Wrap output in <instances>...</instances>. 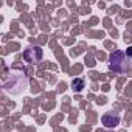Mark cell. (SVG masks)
<instances>
[{
  "instance_id": "1",
  "label": "cell",
  "mask_w": 132,
  "mask_h": 132,
  "mask_svg": "<svg viewBox=\"0 0 132 132\" xmlns=\"http://www.w3.org/2000/svg\"><path fill=\"white\" fill-rule=\"evenodd\" d=\"M109 67L115 73H126L130 69V59L123 50H115L109 56Z\"/></svg>"
},
{
  "instance_id": "2",
  "label": "cell",
  "mask_w": 132,
  "mask_h": 132,
  "mask_svg": "<svg viewBox=\"0 0 132 132\" xmlns=\"http://www.w3.org/2000/svg\"><path fill=\"white\" fill-rule=\"evenodd\" d=\"M22 57H23L25 62H28V64H31V65H36V64H39V62L42 61L44 51H42V48L37 47V45H30V47L25 48Z\"/></svg>"
},
{
  "instance_id": "4",
  "label": "cell",
  "mask_w": 132,
  "mask_h": 132,
  "mask_svg": "<svg viewBox=\"0 0 132 132\" xmlns=\"http://www.w3.org/2000/svg\"><path fill=\"white\" fill-rule=\"evenodd\" d=\"M84 87H86V81H84L82 78H76V79L72 81V89H73V92H81Z\"/></svg>"
},
{
  "instance_id": "5",
  "label": "cell",
  "mask_w": 132,
  "mask_h": 132,
  "mask_svg": "<svg viewBox=\"0 0 132 132\" xmlns=\"http://www.w3.org/2000/svg\"><path fill=\"white\" fill-rule=\"evenodd\" d=\"M126 54H127V56H129V59H130V57H132V47H129V48H127V50H126Z\"/></svg>"
},
{
  "instance_id": "3",
  "label": "cell",
  "mask_w": 132,
  "mask_h": 132,
  "mask_svg": "<svg viewBox=\"0 0 132 132\" xmlns=\"http://www.w3.org/2000/svg\"><path fill=\"white\" fill-rule=\"evenodd\" d=\"M101 123H103V126L107 127V129L117 127V126L120 124V113H118V112H107V113L103 115Z\"/></svg>"
}]
</instances>
